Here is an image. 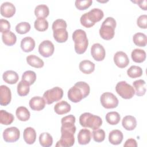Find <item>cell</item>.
Listing matches in <instances>:
<instances>
[{
    "mask_svg": "<svg viewBox=\"0 0 147 147\" xmlns=\"http://www.w3.org/2000/svg\"><path fill=\"white\" fill-rule=\"evenodd\" d=\"M75 117L73 115H68L63 117L61 120V126H71L75 125Z\"/></svg>",
    "mask_w": 147,
    "mask_h": 147,
    "instance_id": "obj_43",
    "label": "cell"
},
{
    "mask_svg": "<svg viewBox=\"0 0 147 147\" xmlns=\"http://www.w3.org/2000/svg\"><path fill=\"white\" fill-rule=\"evenodd\" d=\"M14 117L11 113L1 110L0 111V122L1 124L8 125H10L14 121Z\"/></svg>",
    "mask_w": 147,
    "mask_h": 147,
    "instance_id": "obj_32",
    "label": "cell"
},
{
    "mask_svg": "<svg viewBox=\"0 0 147 147\" xmlns=\"http://www.w3.org/2000/svg\"><path fill=\"white\" fill-rule=\"evenodd\" d=\"M39 142L42 146L49 147L53 144V138L49 133H42L39 136Z\"/></svg>",
    "mask_w": 147,
    "mask_h": 147,
    "instance_id": "obj_33",
    "label": "cell"
},
{
    "mask_svg": "<svg viewBox=\"0 0 147 147\" xmlns=\"http://www.w3.org/2000/svg\"><path fill=\"white\" fill-rule=\"evenodd\" d=\"M70 105L64 100L57 103L54 106L55 112L59 115H63L68 113L71 111Z\"/></svg>",
    "mask_w": 147,
    "mask_h": 147,
    "instance_id": "obj_20",
    "label": "cell"
},
{
    "mask_svg": "<svg viewBox=\"0 0 147 147\" xmlns=\"http://www.w3.org/2000/svg\"><path fill=\"white\" fill-rule=\"evenodd\" d=\"M35 41L30 37H26L21 41V48L25 52H29L34 49Z\"/></svg>",
    "mask_w": 147,
    "mask_h": 147,
    "instance_id": "obj_21",
    "label": "cell"
},
{
    "mask_svg": "<svg viewBox=\"0 0 147 147\" xmlns=\"http://www.w3.org/2000/svg\"><path fill=\"white\" fill-rule=\"evenodd\" d=\"M0 105L1 106H7L11 99V94L10 89L6 86L2 85L0 87Z\"/></svg>",
    "mask_w": 147,
    "mask_h": 147,
    "instance_id": "obj_14",
    "label": "cell"
},
{
    "mask_svg": "<svg viewBox=\"0 0 147 147\" xmlns=\"http://www.w3.org/2000/svg\"><path fill=\"white\" fill-rule=\"evenodd\" d=\"M115 91L120 96L125 99L132 98L135 94L133 87L125 81L118 82L115 86Z\"/></svg>",
    "mask_w": 147,
    "mask_h": 147,
    "instance_id": "obj_7",
    "label": "cell"
},
{
    "mask_svg": "<svg viewBox=\"0 0 147 147\" xmlns=\"http://www.w3.org/2000/svg\"><path fill=\"white\" fill-rule=\"evenodd\" d=\"M30 29V25L27 22H22L18 24L16 26V32L21 34L28 33Z\"/></svg>",
    "mask_w": 147,
    "mask_h": 147,
    "instance_id": "obj_40",
    "label": "cell"
},
{
    "mask_svg": "<svg viewBox=\"0 0 147 147\" xmlns=\"http://www.w3.org/2000/svg\"><path fill=\"white\" fill-rule=\"evenodd\" d=\"M55 51L53 44L49 40H44L42 41L38 46L39 53L44 57L51 56Z\"/></svg>",
    "mask_w": 147,
    "mask_h": 147,
    "instance_id": "obj_11",
    "label": "cell"
},
{
    "mask_svg": "<svg viewBox=\"0 0 147 147\" xmlns=\"http://www.w3.org/2000/svg\"><path fill=\"white\" fill-rule=\"evenodd\" d=\"M102 106L106 109H114L118 105V99L113 93L106 92L103 93L100 98Z\"/></svg>",
    "mask_w": 147,
    "mask_h": 147,
    "instance_id": "obj_9",
    "label": "cell"
},
{
    "mask_svg": "<svg viewBox=\"0 0 147 147\" xmlns=\"http://www.w3.org/2000/svg\"><path fill=\"white\" fill-rule=\"evenodd\" d=\"M133 41L138 47H145L147 43L146 36L142 33H137L133 37Z\"/></svg>",
    "mask_w": 147,
    "mask_h": 147,
    "instance_id": "obj_36",
    "label": "cell"
},
{
    "mask_svg": "<svg viewBox=\"0 0 147 147\" xmlns=\"http://www.w3.org/2000/svg\"><path fill=\"white\" fill-rule=\"evenodd\" d=\"M122 126L127 130H133L137 126V121L134 117L132 115H126L123 117L122 121Z\"/></svg>",
    "mask_w": 147,
    "mask_h": 147,
    "instance_id": "obj_22",
    "label": "cell"
},
{
    "mask_svg": "<svg viewBox=\"0 0 147 147\" xmlns=\"http://www.w3.org/2000/svg\"><path fill=\"white\" fill-rule=\"evenodd\" d=\"M22 80L26 81L30 86L33 84L36 80V74L34 71H26L22 75Z\"/></svg>",
    "mask_w": 147,
    "mask_h": 147,
    "instance_id": "obj_39",
    "label": "cell"
},
{
    "mask_svg": "<svg viewBox=\"0 0 147 147\" xmlns=\"http://www.w3.org/2000/svg\"><path fill=\"white\" fill-rule=\"evenodd\" d=\"M2 39L3 42L8 46L13 45L16 44L17 41L16 34L10 30L2 33Z\"/></svg>",
    "mask_w": 147,
    "mask_h": 147,
    "instance_id": "obj_29",
    "label": "cell"
},
{
    "mask_svg": "<svg viewBox=\"0 0 147 147\" xmlns=\"http://www.w3.org/2000/svg\"><path fill=\"white\" fill-rule=\"evenodd\" d=\"M116 21L113 17H109L102 22L99 29L100 37L106 40L112 39L115 34Z\"/></svg>",
    "mask_w": 147,
    "mask_h": 147,
    "instance_id": "obj_6",
    "label": "cell"
},
{
    "mask_svg": "<svg viewBox=\"0 0 147 147\" xmlns=\"http://www.w3.org/2000/svg\"><path fill=\"white\" fill-rule=\"evenodd\" d=\"M121 119V116L118 112L110 111L106 115V120L107 123L111 125L118 124Z\"/></svg>",
    "mask_w": 147,
    "mask_h": 147,
    "instance_id": "obj_35",
    "label": "cell"
},
{
    "mask_svg": "<svg viewBox=\"0 0 147 147\" xmlns=\"http://www.w3.org/2000/svg\"><path fill=\"white\" fill-rule=\"evenodd\" d=\"M76 126H63L61 127V137L56 144V147H69L75 143L74 134L76 131Z\"/></svg>",
    "mask_w": 147,
    "mask_h": 147,
    "instance_id": "obj_2",
    "label": "cell"
},
{
    "mask_svg": "<svg viewBox=\"0 0 147 147\" xmlns=\"http://www.w3.org/2000/svg\"><path fill=\"white\" fill-rule=\"evenodd\" d=\"M146 83L142 79H139L134 81L133 83L135 94L136 95L141 96L144 95L146 92Z\"/></svg>",
    "mask_w": 147,
    "mask_h": 147,
    "instance_id": "obj_26",
    "label": "cell"
},
{
    "mask_svg": "<svg viewBox=\"0 0 147 147\" xmlns=\"http://www.w3.org/2000/svg\"><path fill=\"white\" fill-rule=\"evenodd\" d=\"M30 85L25 80H21L17 85V93L21 96L27 95L30 91Z\"/></svg>",
    "mask_w": 147,
    "mask_h": 147,
    "instance_id": "obj_34",
    "label": "cell"
},
{
    "mask_svg": "<svg viewBox=\"0 0 147 147\" xmlns=\"http://www.w3.org/2000/svg\"><path fill=\"white\" fill-rule=\"evenodd\" d=\"M26 61L28 64L34 68H40L44 66V63L39 57L34 55H30L26 57Z\"/></svg>",
    "mask_w": 147,
    "mask_h": 147,
    "instance_id": "obj_28",
    "label": "cell"
},
{
    "mask_svg": "<svg viewBox=\"0 0 147 147\" xmlns=\"http://www.w3.org/2000/svg\"><path fill=\"white\" fill-rule=\"evenodd\" d=\"M91 54L95 60L100 61L105 59L106 51L104 47L101 44L95 43L91 46Z\"/></svg>",
    "mask_w": 147,
    "mask_h": 147,
    "instance_id": "obj_12",
    "label": "cell"
},
{
    "mask_svg": "<svg viewBox=\"0 0 147 147\" xmlns=\"http://www.w3.org/2000/svg\"><path fill=\"white\" fill-rule=\"evenodd\" d=\"M23 137L25 142L28 144H33L36 139V133L32 127H28L24 130Z\"/></svg>",
    "mask_w": 147,
    "mask_h": 147,
    "instance_id": "obj_17",
    "label": "cell"
},
{
    "mask_svg": "<svg viewBox=\"0 0 147 147\" xmlns=\"http://www.w3.org/2000/svg\"><path fill=\"white\" fill-rule=\"evenodd\" d=\"M137 24L138 27L142 29H146L147 27V16L141 15L137 20Z\"/></svg>",
    "mask_w": 147,
    "mask_h": 147,
    "instance_id": "obj_45",
    "label": "cell"
},
{
    "mask_svg": "<svg viewBox=\"0 0 147 147\" xmlns=\"http://www.w3.org/2000/svg\"><path fill=\"white\" fill-rule=\"evenodd\" d=\"M134 3H136L140 7L141 9H143L144 10H146V3L147 1L146 0H141V1H132Z\"/></svg>",
    "mask_w": 147,
    "mask_h": 147,
    "instance_id": "obj_48",
    "label": "cell"
},
{
    "mask_svg": "<svg viewBox=\"0 0 147 147\" xmlns=\"http://www.w3.org/2000/svg\"><path fill=\"white\" fill-rule=\"evenodd\" d=\"M92 3V0H76L75 1V5L78 10H83L88 8Z\"/></svg>",
    "mask_w": 147,
    "mask_h": 147,
    "instance_id": "obj_42",
    "label": "cell"
},
{
    "mask_svg": "<svg viewBox=\"0 0 147 147\" xmlns=\"http://www.w3.org/2000/svg\"><path fill=\"white\" fill-rule=\"evenodd\" d=\"M3 80L7 83L10 84H13L17 82L19 79L17 73L12 70H9L5 71L2 75Z\"/></svg>",
    "mask_w": 147,
    "mask_h": 147,
    "instance_id": "obj_24",
    "label": "cell"
},
{
    "mask_svg": "<svg viewBox=\"0 0 147 147\" xmlns=\"http://www.w3.org/2000/svg\"><path fill=\"white\" fill-rule=\"evenodd\" d=\"M79 68L83 74H90L95 69V64L90 60H84L80 62Z\"/></svg>",
    "mask_w": 147,
    "mask_h": 147,
    "instance_id": "obj_25",
    "label": "cell"
},
{
    "mask_svg": "<svg viewBox=\"0 0 147 147\" xmlns=\"http://www.w3.org/2000/svg\"><path fill=\"white\" fill-rule=\"evenodd\" d=\"M53 35L54 39L59 43L64 42L68 40V32L64 28H59L53 30Z\"/></svg>",
    "mask_w": 147,
    "mask_h": 147,
    "instance_id": "obj_23",
    "label": "cell"
},
{
    "mask_svg": "<svg viewBox=\"0 0 147 147\" xmlns=\"http://www.w3.org/2000/svg\"><path fill=\"white\" fill-rule=\"evenodd\" d=\"M123 146H124L136 147V146H137V141H136V140H134L133 138H129L126 141Z\"/></svg>",
    "mask_w": 147,
    "mask_h": 147,
    "instance_id": "obj_47",
    "label": "cell"
},
{
    "mask_svg": "<svg viewBox=\"0 0 147 147\" xmlns=\"http://www.w3.org/2000/svg\"><path fill=\"white\" fill-rule=\"evenodd\" d=\"M63 96V90L59 87H55L46 91L43 94V98L48 105L60 100Z\"/></svg>",
    "mask_w": 147,
    "mask_h": 147,
    "instance_id": "obj_8",
    "label": "cell"
},
{
    "mask_svg": "<svg viewBox=\"0 0 147 147\" xmlns=\"http://www.w3.org/2000/svg\"><path fill=\"white\" fill-rule=\"evenodd\" d=\"M75 51L78 54L84 53L87 49L88 41L86 33L82 29H76L72 33Z\"/></svg>",
    "mask_w": 147,
    "mask_h": 147,
    "instance_id": "obj_4",
    "label": "cell"
},
{
    "mask_svg": "<svg viewBox=\"0 0 147 147\" xmlns=\"http://www.w3.org/2000/svg\"><path fill=\"white\" fill-rule=\"evenodd\" d=\"M104 16V13L101 9L94 8L88 13L83 14L80 19L81 24L85 28H91L95 24L100 21Z\"/></svg>",
    "mask_w": 147,
    "mask_h": 147,
    "instance_id": "obj_3",
    "label": "cell"
},
{
    "mask_svg": "<svg viewBox=\"0 0 147 147\" xmlns=\"http://www.w3.org/2000/svg\"><path fill=\"white\" fill-rule=\"evenodd\" d=\"M123 133L117 129L111 131L109 135V141L113 145L120 144L123 140Z\"/></svg>",
    "mask_w": 147,
    "mask_h": 147,
    "instance_id": "obj_19",
    "label": "cell"
},
{
    "mask_svg": "<svg viewBox=\"0 0 147 147\" xmlns=\"http://www.w3.org/2000/svg\"><path fill=\"white\" fill-rule=\"evenodd\" d=\"M79 123L84 127H89L92 130L99 129L102 124V118L90 113H84L79 117Z\"/></svg>",
    "mask_w": 147,
    "mask_h": 147,
    "instance_id": "obj_5",
    "label": "cell"
},
{
    "mask_svg": "<svg viewBox=\"0 0 147 147\" xmlns=\"http://www.w3.org/2000/svg\"><path fill=\"white\" fill-rule=\"evenodd\" d=\"M91 138V133L87 129H81L78 135V143L80 145L88 144Z\"/></svg>",
    "mask_w": 147,
    "mask_h": 147,
    "instance_id": "obj_18",
    "label": "cell"
},
{
    "mask_svg": "<svg viewBox=\"0 0 147 147\" xmlns=\"http://www.w3.org/2000/svg\"><path fill=\"white\" fill-rule=\"evenodd\" d=\"M142 68L137 65H131L127 70V74L131 78H136L142 76Z\"/></svg>",
    "mask_w": 147,
    "mask_h": 147,
    "instance_id": "obj_37",
    "label": "cell"
},
{
    "mask_svg": "<svg viewBox=\"0 0 147 147\" xmlns=\"http://www.w3.org/2000/svg\"><path fill=\"white\" fill-rule=\"evenodd\" d=\"M16 13L14 5L9 2L3 3L1 6V14L3 17L10 18L13 17Z\"/></svg>",
    "mask_w": 147,
    "mask_h": 147,
    "instance_id": "obj_15",
    "label": "cell"
},
{
    "mask_svg": "<svg viewBox=\"0 0 147 147\" xmlns=\"http://www.w3.org/2000/svg\"><path fill=\"white\" fill-rule=\"evenodd\" d=\"M34 26L37 30L44 32L48 28V22L45 18H37L34 21Z\"/></svg>",
    "mask_w": 147,
    "mask_h": 147,
    "instance_id": "obj_38",
    "label": "cell"
},
{
    "mask_svg": "<svg viewBox=\"0 0 147 147\" xmlns=\"http://www.w3.org/2000/svg\"><path fill=\"white\" fill-rule=\"evenodd\" d=\"M90 91L89 85L84 82H78L68 91V98L72 102L78 103L87 97Z\"/></svg>",
    "mask_w": 147,
    "mask_h": 147,
    "instance_id": "obj_1",
    "label": "cell"
},
{
    "mask_svg": "<svg viewBox=\"0 0 147 147\" xmlns=\"http://www.w3.org/2000/svg\"><path fill=\"white\" fill-rule=\"evenodd\" d=\"M17 118L21 121H27L29 119L30 114L28 109L24 106L18 107L16 111Z\"/></svg>",
    "mask_w": 147,
    "mask_h": 147,
    "instance_id": "obj_31",
    "label": "cell"
},
{
    "mask_svg": "<svg viewBox=\"0 0 147 147\" xmlns=\"http://www.w3.org/2000/svg\"><path fill=\"white\" fill-rule=\"evenodd\" d=\"M20 130L16 127L6 128L3 132V138L6 142H16L20 138Z\"/></svg>",
    "mask_w": 147,
    "mask_h": 147,
    "instance_id": "obj_10",
    "label": "cell"
},
{
    "mask_svg": "<svg viewBox=\"0 0 147 147\" xmlns=\"http://www.w3.org/2000/svg\"><path fill=\"white\" fill-rule=\"evenodd\" d=\"M113 59L115 64L120 68L126 67L129 63V59L127 55L122 51L116 52L114 56Z\"/></svg>",
    "mask_w": 147,
    "mask_h": 147,
    "instance_id": "obj_13",
    "label": "cell"
},
{
    "mask_svg": "<svg viewBox=\"0 0 147 147\" xmlns=\"http://www.w3.org/2000/svg\"><path fill=\"white\" fill-rule=\"evenodd\" d=\"M45 100L40 96H34L30 99L29 102L30 109L34 111H40L45 106Z\"/></svg>",
    "mask_w": 147,
    "mask_h": 147,
    "instance_id": "obj_16",
    "label": "cell"
},
{
    "mask_svg": "<svg viewBox=\"0 0 147 147\" xmlns=\"http://www.w3.org/2000/svg\"><path fill=\"white\" fill-rule=\"evenodd\" d=\"M131 57L133 61L136 63H142L146 59V52L141 49H135L131 53Z\"/></svg>",
    "mask_w": 147,
    "mask_h": 147,
    "instance_id": "obj_27",
    "label": "cell"
},
{
    "mask_svg": "<svg viewBox=\"0 0 147 147\" xmlns=\"http://www.w3.org/2000/svg\"><path fill=\"white\" fill-rule=\"evenodd\" d=\"M67 26V25L65 21H64L63 19H57L53 22L52 28V30L53 31V30H55L57 29H59V28L66 29Z\"/></svg>",
    "mask_w": 147,
    "mask_h": 147,
    "instance_id": "obj_44",
    "label": "cell"
},
{
    "mask_svg": "<svg viewBox=\"0 0 147 147\" xmlns=\"http://www.w3.org/2000/svg\"><path fill=\"white\" fill-rule=\"evenodd\" d=\"M0 29L1 32L3 33L9 31L10 29V24L9 22L5 19H1L0 20Z\"/></svg>",
    "mask_w": 147,
    "mask_h": 147,
    "instance_id": "obj_46",
    "label": "cell"
},
{
    "mask_svg": "<svg viewBox=\"0 0 147 147\" xmlns=\"http://www.w3.org/2000/svg\"><path fill=\"white\" fill-rule=\"evenodd\" d=\"M34 14L37 18H45L48 16L49 10L46 5H39L35 7Z\"/></svg>",
    "mask_w": 147,
    "mask_h": 147,
    "instance_id": "obj_30",
    "label": "cell"
},
{
    "mask_svg": "<svg viewBox=\"0 0 147 147\" xmlns=\"http://www.w3.org/2000/svg\"><path fill=\"white\" fill-rule=\"evenodd\" d=\"M92 135L94 140L96 142H101L103 141L105 138V132L101 129L94 130Z\"/></svg>",
    "mask_w": 147,
    "mask_h": 147,
    "instance_id": "obj_41",
    "label": "cell"
}]
</instances>
